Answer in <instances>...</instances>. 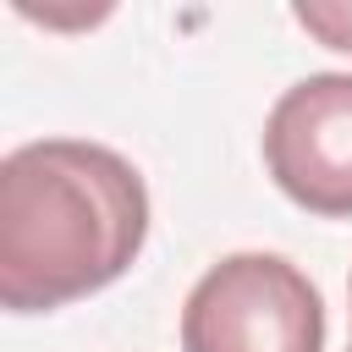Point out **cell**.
Segmentation results:
<instances>
[{"label": "cell", "mask_w": 352, "mask_h": 352, "mask_svg": "<svg viewBox=\"0 0 352 352\" xmlns=\"http://www.w3.org/2000/svg\"><path fill=\"white\" fill-rule=\"evenodd\" d=\"M148 187L132 160L88 138H38L0 160V302L50 314L132 270Z\"/></svg>", "instance_id": "1"}, {"label": "cell", "mask_w": 352, "mask_h": 352, "mask_svg": "<svg viewBox=\"0 0 352 352\" xmlns=\"http://www.w3.org/2000/svg\"><path fill=\"white\" fill-rule=\"evenodd\" d=\"M182 352H324L319 286L280 253H226L182 302Z\"/></svg>", "instance_id": "2"}, {"label": "cell", "mask_w": 352, "mask_h": 352, "mask_svg": "<svg viewBox=\"0 0 352 352\" xmlns=\"http://www.w3.org/2000/svg\"><path fill=\"white\" fill-rule=\"evenodd\" d=\"M264 165L297 209L352 214V72H314L270 104Z\"/></svg>", "instance_id": "3"}, {"label": "cell", "mask_w": 352, "mask_h": 352, "mask_svg": "<svg viewBox=\"0 0 352 352\" xmlns=\"http://www.w3.org/2000/svg\"><path fill=\"white\" fill-rule=\"evenodd\" d=\"M297 28H308L330 50H352V0H297Z\"/></svg>", "instance_id": "4"}, {"label": "cell", "mask_w": 352, "mask_h": 352, "mask_svg": "<svg viewBox=\"0 0 352 352\" xmlns=\"http://www.w3.org/2000/svg\"><path fill=\"white\" fill-rule=\"evenodd\" d=\"M346 352H352V341H346Z\"/></svg>", "instance_id": "5"}]
</instances>
